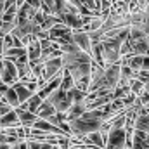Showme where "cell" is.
I'll return each mask as SVG.
<instances>
[{
	"mask_svg": "<svg viewBox=\"0 0 149 149\" xmlns=\"http://www.w3.org/2000/svg\"><path fill=\"white\" fill-rule=\"evenodd\" d=\"M130 92H132L135 97H139V95L144 92V81L139 80V78H134V80L130 81Z\"/></svg>",
	"mask_w": 149,
	"mask_h": 149,
	"instance_id": "9a60e30c",
	"label": "cell"
},
{
	"mask_svg": "<svg viewBox=\"0 0 149 149\" xmlns=\"http://www.w3.org/2000/svg\"><path fill=\"white\" fill-rule=\"evenodd\" d=\"M56 113H57V111L54 109V106H52L50 102L43 101V102L40 104V108H38L37 116H38V118H42V120H49V118H50V116H54Z\"/></svg>",
	"mask_w": 149,
	"mask_h": 149,
	"instance_id": "8fae6325",
	"label": "cell"
},
{
	"mask_svg": "<svg viewBox=\"0 0 149 149\" xmlns=\"http://www.w3.org/2000/svg\"><path fill=\"white\" fill-rule=\"evenodd\" d=\"M83 149H102V148H97V146H83Z\"/></svg>",
	"mask_w": 149,
	"mask_h": 149,
	"instance_id": "d4e9b609",
	"label": "cell"
},
{
	"mask_svg": "<svg viewBox=\"0 0 149 149\" xmlns=\"http://www.w3.org/2000/svg\"><path fill=\"white\" fill-rule=\"evenodd\" d=\"M125 141H127V132H125V128L111 130V132L108 134V139H106V148H104V149L125 148Z\"/></svg>",
	"mask_w": 149,
	"mask_h": 149,
	"instance_id": "3957f363",
	"label": "cell"
},
{
	"mask_svg": "<svg viewBox=\"0 0 149 149\" xmlns=\"http://www.w3.org/2000/svg\"><path fill=\"white\" fill-rule=\"evenodd\" d=\"M42 102H43V101L38 97L37 94H33V95H31V97H30L26 102H23L19 108H21V109H26V111L35 113V114H37V111H38V108H40V104H42Z\"/></svg>",
	"mask_w": 149,
	"mask_h": 149,
	"instance_id": "30bf717a",
	"label": "cell"
},
{
	"mask_svg": "<svg viewBox=\"0 0 149 149\" xmlns=\"http://www.w3.org/2000/svg\"><path fill=\"white\" fill-rule=\"evenodd\" d=\"M10 149H28V141H19V142L12 144Z\"/></svg>",
	"mask_w": 149,
	"mask_h": 149,
	"instance_id": "d6986e66",
	"label": "cell"
},
{
	"mask_svg": "<svg viewBox=\"0 0 149 149\" xmlns=\"http://www.w3.org/2000/svg\"><path fill=\"white\" fill-rule=\"evenodd\" d=\"M3 38H0V56H3Z\"/></svg>",
	"mask_w": 149,
	"mask_h": 149,
	"instance_id": "cb8c5ba5",
	"label": "cell"
},
{
	"mask_svg": "<svg viewBox=\"0 0 149 149\" xmlns=\"http://www.w3.org/2000/svg\"><path fill=\"white\" fill-rule=\"evenodd\" d=\"M16 127H21V123H19V118L14 109L3 116H0V128H16Z\"/></svg>",
	"mask_w": 149,
	"mask_h": 149,
	"instance_id": "52a82bcc",
	"label": "cell"
},
{
	"mask_svg": "<svg viewBox=\"0 0 149 149\" xmlns=\"http://www.w3.org/2000/svg\"><path fill=\"white\" fill-rule=\"evenodd\" d=\"M137 99H139L141 106H142V108H144L146 111H149V92H142V94H141V95H139Z\"/></svg>",
	"mask_w": 149,
	"mask_h": 149,
	"instance_id": "e0dca14e",
	"label": "cell"
},
{
	"mask_svg": "<svg viewBox=\"0 0 149 149\" xmlns=\"http://www.w3.org/2000/svg\"><path fill=\"white\" fill-rule=\"evenodd\" d=\"M85 111H87L85 101H83V102H74V104H71V108L64 113V114H66V121H73V120H76V118H80Z\"/></svg>",
	"mask_w": 149,
	"mask_h": 149,
	"instance_id": "ba28073f",
	"label": "cell"
},
{
	"mask_svg": "<svg viewBox=\"0 0 149 149\" xmlns=\"http://www.w3.org/2000/svg\"><path fill=\"white\" fill-rule=\"evenodd\" d=\"M47 102H50L52 106H54V109L57 113H66L70 108H71V104H73V101H71V95H70V92H64L63 88H57V90H54L47 99H45Z\"/></svg>",
	"mask_w": 149,
	"mask_h": 149,
	"instance_id": "6da1fadb",
	"label": "cell"
},
{
	"mask_svg": "<svg viewBox=\"0 0 149 149\" xmlns=\"http://www.w3.org/2000/svg\"><path fill=\"white\" fill-rule=\"evenodd\" d=\"M3 101H5L12 109L19 108V99H17V94H16V90H14L12 87H9V88H7V92L3 94Z\"/></svg>",
	"mask_w": 149,
	"mask_h": 149,
	"instance_id": "5bb4252c",
	"label": "cell"
},
{
	"mask_svg": "<svg viewBox=\"0 0 149 149\" xmlns=\"http://www.w3.org/2000/svg\"><path fill=\"white\" fill-rule=\"evenodd\" d=\"M12 88H14V90H16V94H17L19 106H21L23 102H26V101L33 95V92H31L26 85H23V83H19V81H17V83H14V85H12Z\"/></svg>",
	"mask_w": 149,
	"mask_h": 149,
	"instance_id": "9c48e42d",
	"label": "cell"
},
{
	"mask_svg": "<svg viewBox=\"0 0 149 149\" xmlns=\"http://www.w3.org/2000/svg\"><path fill=\"white\" fill-rule=\"evenodd\" d=\"M10 111H12V108L2 99V101H0V116H3V114H7V113H10Z\"/></svg>",
	"mask_w": 149,
	"mask_h": 149,
	"instance_id": "ac0fdd59",
	"label": "cell"
},
{
	"mask_svg": "<svg viewBox=\"0 0 149 149\" xmlns=\"http://www.w3.org/2000/svg\"><path fill=\"white\" fill-rule=\"evenodd\" d=\"M148 56H149V54H148Z\"/></svg>",
	"mask_w": 149,
	"mask_h": 149,
	"instance_id": "4dcf8cb0",
	"label": "cell"
},
{
	"mask_svg": "<svg viewBox=\"0 0 149 149\" xmlns=\"http://www.w3.org/2000/svg\"><path fill=\"white\" fill-rule=\"evenodd\" d=\"M142 81H144V92H149V78L142 80Z\"/></svg>",
	"mask_w": 149,
	"mask_h": 149,
	"instance_id": "603a6c76",
	"label": "cell"
},
{
	"mask_svg": "<svg viewBox=\"0 0 149 149\" xmlns=\"http://www.w3.org/2000/svg\"><path fill=\"white\" fill-rule=\"evenodd\" d=\"M90 66H92V63H80V64H74L71 68H68L70 74L73 76V80H74V85H76V81H80L81 78L90 76Z\"/></svg>",
	"mask_w": 149,
	"mask_h": 149,
	"instance_id": "5b68a950",
	"label": "cell"
},
{
	"mask_svg": "<svg viewBox=\"0 0 149 149\" xmlns=\"http://www.w3.org/2000/svg\"><path fill=\"white\" fill-rule=\"evenodd\" d=\"M141 71H149V56H144V59H142V70Z\"/></svg>",
	"mask_w": 149,
	"mask_h": 149,
	"instance_id": "ffe728a7",
	"label": "cell"
},
{
	"mask_svg": "<svg viewBox=\"0 0 149 149\" xmlns=\"http://www.w3.org/2000/svg\"><path fill=\"white\" fill-rule=\"evenodd\" d=\"M3 10H5V9H3V7L0 5V21H2V17H3Z\"/></svg>",
	"mask_w": 149,
	"mask_h": 149,
	"instance_id": "484cf974",
	"label": "cell"
},
{
	"mask_svg": "<svg viewBox=\"0 0 149 149\" xmlns=\"http://www.w3.org/2000/svg\"><path fill=\"white\" fill-rule=\"evenodd\" d=\"M70 95H71V101H73V104L74 102H83L85 99H87V92H81L80 88H71L70 90Z\"/></svg>",
	"mask_w": 149,
	"mask_h": 149,
	"instance_id": "2e32d148",
	"label": "cell"
},
{
	"mask_svg": "<svg viewBox=\"0 0 149 149\" xmlns=\"http://www.w3.org/2000/svg\"><path fill=\"white\" fill-rule=\"evenodd\" d=\"M7 88H9V85H5V83L0 80V92H2V94H5V92H7Z\"/></svg>",
	"mask_w": 149,
	"mask_h": 149,
	"instance_id": "7402d4cb",
	"label": "cell"
},
{
	"mask_svg": "<svg viewBox=\"0 0 149 149\" xmlns=\"http://www.w3.org/2000/svg\"><path fill=\"white\" fill-rule=\"evenodd\" d=\"M26 3H30V5H31V7H35V9H40L42 0H26Z\"/></svg>",
	"mask_w": 149,
	"mask_h": 149,
	"instance_id": "44dd1931",
	"label": "cell"
},
{
	"mask_svg": "<svg viewBox=\"0 0 149 149\" xmlns=\"http://www.w3.org/2000/svg\"><path fill=\"white\" fill-rule=\"evenodd\" d=\"M146 144H148V148H149V134H148V137H146Z\"/></svg>",
	"mask_w": 149,
	"mask_h": 149,
	"instance_id": "83f0119b",
	"label": "cell"
},
{
	"mask_svg": "<svg viewBox=\"0 0 149 149\" xmlns=\"http://www.w3.org/2000/svg\"><path fill=\"white\" fill-rule=\"evenodd\" d=\"M76 85H74V80L73 76L70 74L68 70H63V73H61V87L59 88H63L64 92H70L71 88H74Z\"/></svg>",
	"mask_w": 149,
	"mask_h": 149,
	"instance_id": "4fadbf2b",
	"label": "cell"
},
{
	"mask_svg": "<svg viewBox=\"0 0 149 149\" xmlns=\"http://www.w3.org/2000/svg\"><path fill=\"white\" fill-rule=\"evenodd\" d=\"M134 130H141L149 134V113L146 114H137L135 121H134Z\"/></svg>",
	"mask_w": 149,
	"mask_h": 149,
	"instance_id": "7c38bea8",
	"label": "cell"
},
{
	"mask_svg": "<svg viewBox=\"0 0 149 149\" xmlns=\"http://www.w3.org/2000/svg\"><path fill=\"white\" fill-rule=\"evenodd\" d=\"M0 80H2L5 85H9V87H12L14 83H17V81H19L17 68H16V64H14L12 61L3 59V71L0 73Z\"/></svg>",
	"mask_w": 149,
	"mask_h": 149,
	"instance_id": "7a4b0ae2",
	"label": "cell"
},
{
	"mask_svg": "<svg viewBox=\"0 0 149 149\" xmlns=\"http://www.w3.org/2000/svg\"><path fill=\"white\" fill-rule=\"evenodd\" d=\"M3 2H5V0H0V5H2V7H3ZM3 9H5V7H3Z\"/></svg>",
	"mask_w": 149,
	"mask_h": 149,
	"instance_id": "f1b7e54d",
	"label": "cell"
},
{
	"mask_svg": "<svg viewBox=\"0 0 149 149\" xmlns=\"http://www.w3.org/2000/svg\"><path fill=\"white\" fill-rule=\"evenodd\" d=\"M73 42L80 50H83L87 54H92V43H90V37H88L87 31H83V30L73 31Z\"/></svg>",
	"mask_w": 149,
	"mask_h": 149,
	"instance_id": "277c9868",
	"label": "cell"
},
{
	"mask_svg": "<svg viewBox=\"0 0 149 149\" xmlns=\"http://www.w3.org/2000/svg\"><path fill=\"white\" fill-rule=\"evenodd\" d=\"M113 149H127V148H113Z\"/></svg>",
	"mask_w": 149,
	"mask_h": 149,
	"instance_id": "f546056e",
	"label": "cell"
},
{
	"mask_svg": "<svg viewBox=\"0 0 149 149\" xmlns=\"http://www.w3.org/2000/svg\"><path fill=\"white\" fill-rule=\"evenodd\" d=\"M14 111H16V114H17V118H19L21 127H24V128H31V127H33V123L38 120V116L35 114V113H30V111H26V109L16 108Z\"/></svg>",
	"mask_w": 149,
	"mask_h": 149,
	"instance_id": "8992f818",
	"label": "cell"
},
{
	"mask_svg": "<svg viewBox=\"0 0 149 149\" xmlns=\"http://www.w3.org/2000/svg\"><path fill=\"white\" fill-rule=\"evenodd\" d=\"M114 2H123V3H130L132 0H114Z\"/></svg>",
	"mask_w": 149,
	"mask_h": 149,
	"instance_id": "4316f807",
	"label": "cell"
}]
</instances>
